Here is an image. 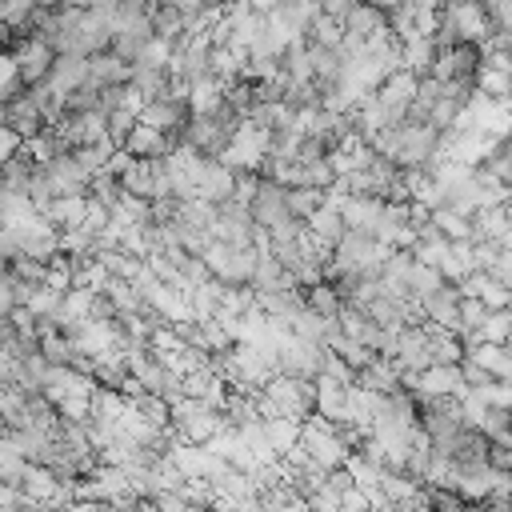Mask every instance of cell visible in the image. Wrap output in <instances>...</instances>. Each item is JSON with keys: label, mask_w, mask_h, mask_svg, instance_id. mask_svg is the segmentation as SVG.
Segmentation results:
<instances>
[{"label": "cell", "mask_w": 512, "mask_h": 512, "mask_svg": "<svg viewBox=\"0 0 512 512\" xmlns=\"http://www.w3.org/2000/svg\"><path fill=\"white\" fill-rule=\"evenodd\" d=\"M36 8H40V0H4V8H0V24L16 36V32H24V28L32 24Z\"/></svg>", "instance_id": "cell-21"}, {"label": "cell", "mask_w": 512, "mask_h": 512, "mask_svg": "<svg viewBox=\"0 0 512 512\" xmlns=\"http://www.w3.org/2000/svg\"><path fill=\"white\" fill-rule=\"evenodd\" d=\"M84 80H88V56L60 52V56L52 60L48 76H44V88H48L52 96H60V104H64V96H68V92H76Z\"/></svg>", "instance_id": "cell-6"}, {"label": "cell", "mask_w": 512, "mask_h": 512, "mask_svg": "<svg viewBox=\"0 0 512 512\" xmlns=\"http://www.w3.org/2000/svg\"><path fill=\"white\" fill-rule=\"evenodd\" d=\"M152 36L156 40H168V44H176L180 36H184V20H180V12L172 8V4H152Z\"/></svg>", "instance_id": "cell-17"}, {"label": "cell", "mask_w": 512, "mask_h": 512, "mask_svg": "<svg viewBox=\"0 0 512 512\" xmlns=\"http://www.w3.org/2000/svg\"><path fill=\"white\" fill-rule=\"evenodd\" d=\"M284 200H288V212L308 220L320 204H324V188H284Z\"/></svg>", "instance_id": "cell-22"}, {"label": "cell", "mask_w": 512, "mask_h": 512, "mask_svg": "<svg viewBox=\"0 0 512 512\" xmlns=\"http://www.w3.org/2000/svg\"><path fill=\"white\" fill-rule=\"evenodd\" d=\"M4 124H8V128H16L24 140L48 128V116H44V108H40L36 88H24V84H20V88L4 100Z\"/></svg>", "instance_id": "cell-3"}, {"label": "cell", "mask_w": 512, "mask_h": 512, "mask_svg": "<svg viewBox=\"0 0 512 512\" xmlns=\"http://www.w3.org/2000/svg\"><path fill=\"white\" fill-rule=\"evenodd\" d=\"M480 4H484V12H488L492 28L504 24V20H512V0H480Z\"/></svg>", "instance_id": "cell-25"}, {"label": "cell", "mask_w": 512, "mask_h": 512, "mask_svg": "<svg viewBox=\"0 0 512 512\" xmlns=\"http://www.w3.org/2000/svg\"><path fill=\"white\" fill-rule=\"evenodd\" d=\"M304 224H308V232H312L320 244H328V248H332V244L344 236V220H340V208H332V204H320V208H316V212H312Z\"/></svg>", "instance_id": "cell-14"}, {"label": "cell", "mask_w": 512, "mask_h": 512, "mask_svg": "<svg viewBox=\"0 0 512 512\" xmlns=\"http://www.w3.org/2000/svg\"><path fill=\"white\" fill-rule=\"evenodd\" d=\"M440 12L452 20V28H456V36L464 44H484L492 36V20H488L480 0H444Z\"/></svg>", "instance_id": "cell-4"}, {"label": "cell", "mask_w": 512, "mask_h": 512, "mask_svg": "<svg viewBox=\"0 0 512 512\" xmlns=\"http://www.w3.org/2000/svg\"><path fill=\"white\" fill-rule=\"evenodd\" d=\"M204 4H208V8H224L228 0H204Z\"/></svg>", "instance_id": "cell-26"}, {"label": "cell", "mask_w": 512, "mask_h": 512, "mask_svg": "<svg viewBox=\"0 0 512 512\" xmlns=\"http://www.w3.org/2000/svg\"><path fill=\"white\" fill-rule=\"evenodd\" d=\"M448 280L440 276V268H432V264H420V260H412V272H408V292L416 296V300H424V296H432L436 288H444Z\"/></svg>", "instance_id": "cell-20"}, {"label": "cell", "mask_w": 512, "mask_h": 512, "mask_svg": "<svg viewBox=\"0 0 512 512\" xmlns=\"http://www.w3.org/2000/svg\"><path fill=\"white\" fill-rule=\"evenodd\" d=\"M428 360H432V364H460V360H464L460 336L432 324V328H428Z\"/></svg>", "instance_id": "cell-15"}, {"label": "cell", "mask_w": 512, "mask_h": 512, "mask_svg": "<svg viewBox=\"0 0 512 512\" xmlns=\"http://www.w3.org/2000/svg\"><path fill=\"white\" fill-rule=\"evenodd\" d=\"M168 424H172L176 440H184V444H208L216 432H224V412L208 408L196 396H180V400H172Z\"/></svg>", "instance_id": "cell-1"}, {"label": "cell", "mask_w": 512, "mask_h": 512, "mask_svg": "<svg viewBox=\"0 0 512 512\" xmlns=\"http://www.w3.org/2000/svg\"><path fill=\"white\" fill-rule=\"evenodd\" d=\"M8 56H12L16 76H20V84H24V88L44 84V76H48L52 60H56V52H52L40 36H32V32H16V36L8 40Z\"/></svg>", "instance_id": "cell-2"}, {"label": "cell", "mask_w": 512, "mask_h": 512, "mask_svg": "<svg viewBox=\"0 0 512 512\" xmlns=\"http://www.w3.org/2000/svg\"><path fill=\"white\" fill-rule=\"evenodd\" d=\"M420 316H428V324H436V328L460 336V292H456L452 284L436 288L432 296L420 300Z\"/></svg>", "instance_id": "cell-8"}, {"label": "cell", "mask_w": 512, "mask_h": 512, "mask_svg": "<svg viewBox=\"0 0 512 512\" xmlns=\"http://www.w3.org/2000/svg\"><path fill=\"white\" fill-rule=\"evenodd\" d=\"M304 40H312L320 48H340L344 44V24L332 20V16H324V12H316L312 24H308V32H304Z\"/></svg>", "instance_id": "cell-19"}, {"label": "cell", "mask_w": 512, "mask_h": 512, "mask_svg": "<svg viewBox=\"0 0 512 512\" xmlns=\"http://www.w3.org/2000/svg\"><path fill=\"white\" fill-rule=\"evenodd\" d=\"M428 224H432L448 244H456V240H476L472 216H460V212H456V208H448V204L432 208V212H428Z\"/></svg>", "instance_id": "cell-12"}, {"label": "cell", "mask_w": 512, "mask_h": 512, "mask_svg": "<svg viewBox=\"0 0 512 512\" xmlns=\"http://www.w3.org/2000/svg\"><path fill=\"white\" fill-rule=\"evenodd\" d=\"M264 436H268V444H272V452L276 456H284L296 440H300V420H288V416H272V420H264Z\"/></svg>", "instance_id": "cell-18"}, {"label": "cell", "mask_w": 512, "mask_h": 512, "mask_svg": "<svg viewBox=\"0 0 512 512\" xmlns=\"http://www.w3.org/2000/svg\"><path fill=\"white\" fill-rule=\"evenodd\" d=\"M128 76H132V64L128 60H120L116 52H92L88 56V80L84 84H92V88H116V84H128Z\"/></svg>", "instance_id": "cell-9"}, {"label": "cell", "mask_w": 512, "mask_h": 512, "mask_svg": "<svg viewBox=\"0 0 512 512\" xmlns=\"http://www.w3.org/2000/svg\"><path fill=\"white\" fill-rule=\"evenodd\" d=\"M232 188H236V172L224 160L204 156V164L196 172V196L208 204H224V200H232Z\"/></svg>", "instance_id": "cell-7"}, {"label": "cell", "mask_w": 512, "mask_h": 512, "mask_svg": "<svg viewBox=\"0 0 512 512\" xmlns=\"http://www.w3.org/2000/svg\"><path fill=\"white\" fill-rule=\"evenodd\" d=\"M20 144H24V136L16 132V128H8L4 120H0V164H8L16 152H20Z\"/></svg>", "instance_id": "cell-24"}, {"label": "cell", "mask_w": 512, "mask_h": 512, "mask_svg": "<svg viewBox=\"0 0 512 512\" xmlns=\"http://www.w3.org/2000/svg\"><path fill=\"white\" fill-rule=\"evenodd\" d=\"M488 308L476 300V296H460V332H476L484 324Z\"/></svg>", "instance_id": "cell-23"}, {"label": "cell", "mask_w": 512, "mask_h": 512, "mask_svg": "<svg viewBox=\"0 0 512 512\" xmlns=\"http://www.w3.org/2000/svg\"><path fill=\"white\" fill-rule=\"evenodd\" d=\"M84 212H88V196H52L40 216L52 220L60 232H72L84 224Z\"/></svg>", "instance_id": "cell-11"}, {"label": "cell", "mask_w": 512, "mask_h": 512, "mask_svg": "<svg viewBox=\"0 0 512 512\" xmlns=\"http://www.w3.org/2000/svg\"><path fill=\"white\" fill-rule=\"evenodd\" d=\"M340 24H344V36L368 40L372 32L388 28V12H384V8H376V4H368V0H356V4H352V12H348Z\"/></svg>", "instance_id": "cell-10"}, {"label": "cell", "mask_w": 512, "mask_h": 512, "mask_svg": "<svg viewBox=\"0 0 512 512\" xmlns=\"http://www.w3.org/2000/svg\"><path fill=\"white\" fill-rule=\"evenodd\" d=\"M52 196H88V176L80 172V164L72 160V152H56L48 164H40Z\"/></svg>", "instance_id": "cell-5"}, {"label": "cell", "mask_w": 512, "mask_h": 512, "mask_svg": "<svg viewBox=\"0 0 512 512\" xmlns=\"http://www.w3.org/2000/svg\"><path fill=\"white\" fill-rule=\"evenodd\" d=\"M432 56H436L432 36H416V40H404L400 44V68H408L412 76H428Z\"/></svg>", "instance_id": "cell-13"}, {"label": "cell", "mask_w": 512, "mask_h": 512, "mask_svg": "<svg viewBox=\"0 0 512 512\" xmlns=\"http://www.w3.org/2000/svg\"><path fill=\"white\" fill-rule=\"evenodd\" d=\"M304 304H308L316 316H324V320H336V316H340V308H344V296L336 292V284H328V280H316V284H308V296H304Z\"/></svg>", "instance_id": "cell-16"}, {"label": "cell", "mask_w": 512, "mask_h": 512, "mask_svg": "<svg viewBox=\"0 0 512 512\" xmlns=\"http://www.w3.org/2000/svg\"><path fill=\"white\" fill-rule=\"evenodd\" d=\"M4 272H8V256H0V276H4Z\"/></svg>", "instance_id": "cell-27"}]
</instances>
